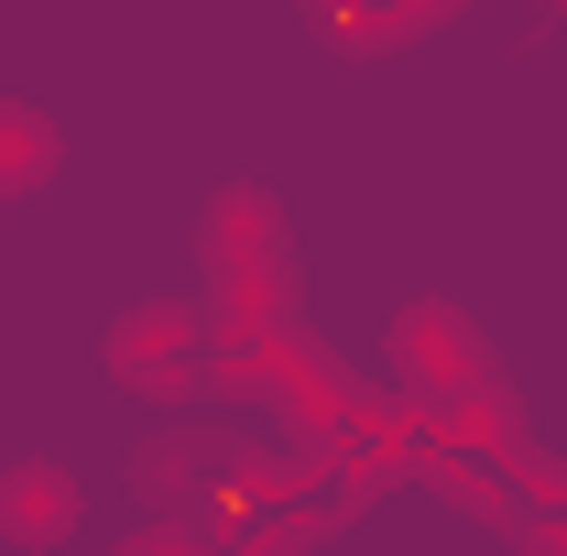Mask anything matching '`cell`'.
<instances>
[{
  "label": "cell",
  "mask_w": 567,
  "mask_h": 556,
  "mask_svg": "<svg viewBox=\"0 0 567 556\" xmlns=\"http://www.w3.org/2000/svg\"><path fill=\"white\" fill-rule=\"evenodd\" d=\"M186 339H197V317H186V306H164V317H132V328H121V371L175 393V382H186V360H175V349H186Z\"/></svg>",
  "instance_id": "obj_1"
},
{
  "label": "cell",
  "mask_w": 567,
  "mask_h": 556,
  "mask_svg": "<svg viewBox=\"0 0 567 556\" xmlns=\"http://www.w3.org/2000/svg\"><path fill=\"white\" fill-rule=\"evenodd\" d=\"M0 513H11V535H55L66 481H55V470H22V481H0Z\"/></svg>",
  "instance_id": "obj_2"
}]
</instances>
